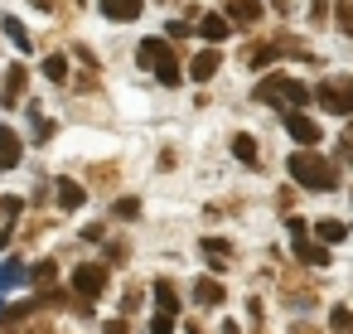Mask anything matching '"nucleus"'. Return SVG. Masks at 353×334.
<instances>
[{
	"mask_svg": "<svg viewBox=\"0 0 353 334\" xmlns=\"http://www.w3.org/2000/svg\"><path fill=\"white\" fill-rule=\"evenodd\" d=\"M314 92H319V102H324L329 112L353 117V78H329V83H319Z\"/></svg>",
	"mask_w": 353,
	"mask_h": 334,
	"instance_id": "5",
	"label": "nucleus"
},
{
	"mask_svg": "<svg viewBox=\"0 0 353 334\" xmlns=\"http://www.w3.org/2000/svg\"><path fill=\"white\" fill-rule=\"evenodd\" d=\"M141 68H155V78L165 83V88H179V59H174V49L165 44V39H141Z\"/></svg>",
	"mask_w": 353,
	"mask_h": 334,
	"instance_id": "2",
	"label": "nucleus"
},
{
	"mask_svg": "<svg viewBox=\"0 0 353 334\" xmlns=\"http://www.w3.org/2000/svg\"><path fill=\"white\" fill-rule=\"evenodd\" d=\"M25 83H30V73H25V63H15V68L6 73V92H0V97H6V102L15 107V102L25 97Z\"/></svg>",
	"mask_w": 353,
	"mask_h": 334,
	"instance_id": "13",
	"label": "nucleus"
},
{
	"mask_svg": "<svg viewBox=\"0 0 353 334\" xmlns=\"http://www.w3.org/2000/svg\"><path fill=\"white\" fill-rule=\"evenodd\" d=\"M30 6H39V10H49V6H54V0H30Z\"/></svg>",
	"mask_w": 353,
	"mask_h": 334,
	"instance_id": "36",
	"label": "nucleus"
},
{
	"mask_svg": "<svg viewBox=\"0 0 353 334\" xmlns=\"http://www.w3.org/2000/svg\"><path fill=\"white\" fill-rule=\"evenodd\" d=\"M189 334H199V324H189Z\"/></svg>",
	"mask_w": 353,
	"mask_h": 334,
	"instance_id": "38",
	"label": "nucleus"
},
{
	"mask_svg": "<svg viewBox=\"0 0 353 334\" xmlns=\"http://www.w3.org/2000/svg\"><path fill=\"white\" fill-rule=\"evenodd\" d=\"M20 150H25L20 136H15L10 126H0V175H10V170L20 165Z\"/></svg>",
	"mask_w": 353,
	"mask_h": 334,
	"instance_id": "8",
	"label": "nucleus"
},
{
	"mask_svg": "<svg viewBox=\"0 0 353 334\" xmlns=\"http://www.w3.org/2000/svg\"><path fill=\"white\" fill-rule=\"evenodd\" d=\"M112 213L131 223V218H141V199H117V204H112Z\"/></svg>",
	"mask_w": 353,
	"mask_h": 334,
	"instance_id": "26",
	"label": "nucleus"
},
{
	"mask_svg": "<svg viewBox=\"0 0 353 334\" xmlns=\"http://www.w3.org/2000/svg\"><path fill=\"white\" fill-rule=\"evenodd\" d=\"M199 247H203V262H208L213 271H228V262H232V252H228V242H223V237H203Z\"/></svg>",
	"mask_w": 353,
	"mask_h": 334,
	"instance_id": "12",
	"label": "nucleus"
},
{
	"mask_svg": "<svg viewBox=\"0 0 353 334\" xmlns=\"http://www.w3.org/2000/svg\"><path fill=\"white\" fill-rule=\"evenodd\" d=\"M49 136H54V121H39V126H34V141H39V146H44V141H49Z\"/></svg>",
	"mask_w": 353,
	"mask_h": 334,
	"instance_id": "32",
	"label": "nucleus"
},
{
	"mask_svg": "<svg viewBox=\"0 0 353 334\" xmlns=\"http://www.w3.org/2000/svg\"><path fill=\"white\" fill-rule=\"evenodd\" d=\"M107 262L121 266V262H126V242H107Z\"/></svg>",
	"mask_w": 353,
	"mask_h": 334,
	"instance_id": "28",
	"label": "nucleus"
},
{
	"mask_svg": "<svg viewBox=\"0 0 353 334\" xmlns=\"http://www.w3.org/2000/svg\"><path fill=\"white\" fill-rule=\"evenodd\" d=\"M232 155H237L242 165H256V141H252V136H237V141H232Z\"/></svg>",
	"mask_w": 353,
	"mask_h": 334,
	"instance_id": "23",
	"label": "nucleus"
},
{
	"mask_svg": "<svg viewBox=\"0 0 353 334\" xmlns=\"http://www.w3.org/2000/svg\"><path fill=\"white\" fill-rule=\"evenodd\" d=\"M54 281H59V262H39V266H34V286H44V291H49Z\"/></svg>",
	"mask_w": 353,
	"mask_h": 334,
	"instance_id": "25",
	"label": "nucleus"
},
{
	"mask_svg": "<svg viewBox=\"0 0 353 334\" xmlns=\"http://www.w3.org/2000/svg\"><path fill=\"white\" fill-rule=\"evenodd\" d=\"M218 63H223V54H218V49H203V54H194L189 78H194V83H208V78L218 73Z\"/></svg>",
	"mask_w": 353,
	"mask_h": 334,
	"instance_id": "11",
	"label": "nucleus"
},
{
	"mask_svg": "<svg viewBox=\"0 0 353 334\" xmlns=\"http://www.w3.org/2000/svg\"><path fill=\"white\" fill-rule=\"evenodd\" d=\"M0 30H6V35L20 44V54H34V44H30V35H25V25H20V20H10V15H6V20H0Z\"/></svg>",
	"mask_w": 353,
	"mask_h": 334,
	"instance_id": "19",
	"label": "nucleus"
},
{
	"mask_svg": "<svg viewBox=\"0 0 353 334\" xmlns=\"http://www.w3.org/2000/svg\"><path fill=\"white\" fill-rule=\"evenodd\" d=\"M150 291H155V305H160V315H174V310H179V295H174V286H170V281H155Z\"/></svg>",
	"mask_w": 353,
	"mask_h": 334,
	"instance_id": "18",
	"label": "nucleus"
},
{
	"mask_svg": "<svg viewBox=\"0 0 353 334\" xmlns=\"http://www.w3.org/2000/svg\"><path fill=\"white\" fill-rule=\"evenodd\" d=\"M150 334H174V315H155L150 320Z\"/></svg>",
	"mask_w": 353,
	"mask_h": 334,
	"instance_id": "27",
	"label": "nucleus"
},
{
	"mask_svg": "<svg viewBox=\"0 0 353 334\" xmlns=\"http://www.w3.org/2000/svg\"><path fill=\"white\" fill-rule=\"evenodd\" d=\"M281 49H290V44H252L247 63H252V68H271V63L281 59Z\"/></svg>",
	"mask_w": 353,
	"mask_h": 334,
	"instance_id": "15",
	"label": "nucleus"
},
{
	"mask_svg": "<svg viewBox=\"0 0 353 334\" xmlns=\"http://www.w3.org/2000/svg\"><path fill=\"white\" fill-rule=\"evenodd\" d=\"M97 184H117V165H97Z\"/></svg>",
	"mask_w": 353,
	"mask_h": 334,
	"instance_id": "30",
	"label": "nucleus"
},
{
	"mask_svg": "<svg viewBox=\"0 0 353 334\" xmlns=\"http://www.w3.org/2000/svg\"><path fill=\"white\" fill-rule=\"evenodd\" d=\"M339 165H353V141H339Z\"/></svg>",
	"mask_w": 353,
	"mask_h": 334,
	"instance_id": "33",
	"label": "nucleus"
},
{
	"mask_svg": "<svg viewBox=\"0 0 353 334\" xmlns=\"http://www.w3.org/2000/svg\"><path fill=\"white\" fill-rule=\"evenodd\" d=\"M314 233H319V242H343V237H348V233H353V228H343V223H339V218H324V223H319V228H314Z\"/></svg>",
	"mask_w": 353,
	"mask_h": 334,
	"instance_id": "20",
	"label": "nucleus"
},
{
	"mask_svg": "<svg viewBox=\"0 0 353 334\" xmlns=\"http://www.w3.org/2000/svg\"><path fill=\"white\" fill-rule=\"evenodd\" d=\"M285 131H290V136H295V141H300L305 150H310V146L319 141V126H314V121H310L305 112H290V107H285Z\"/></svg>",
	"mask_w": 353,
	"mask_h": 334,
	"instance_id": "7",
	"label": "nucleus"
},
{
	"mask_svg": "<svg viewBox=\"0 0 353 334\" xmlns=\"http://www.w3.org/2000/svg\"><path fill=\"white\" fill-rule=\"evenodd\" d=\"M83 237H88V242H102V237H107V228H102V223H88V228H83Z\"/></svg>",
	"mask_w": 353,
	"mask_h": 334,
	"instance_id": "31",
	"label": "nucleus"
},
{
	"mask_svg": "<svg viewBox=\"0 0 353 334\" xmlns=\"http://www.w3.org/2000/svg\"><path fill=\"white\" fill-rule=\"evenodd\" d=\"M44 78H49V83H68V59H63V54L44 59Z\"/></svg>",
	"mask_w": 353,
	"mask_h": 334,
	"instance_id": "22",
	"label": "nucleus"
},
{
	"mask_svg": "<svg viewBox=\"0 0 353 334\" xmlns=\"http://www.w3.org/2000/svg\"><path fill=\"white\" fill-rule=\"evenodd\" d=\"M223 334H237V324H232V320H228V324H223Z\"/></svg>",
	"mask_w": 353,
	"mask_h": 334,
	"instance_id": "37",
	"label": "nucleus"
},
{
	"mask_svg": "<svg viewBox=\"0 0 353 334\" xmlns=\"http://www.w3.org/2000/svg\"><path fill=\"white\" fill-rule=\"evenodd\" d=\"M329 329H334V334H353V310H348V305H334V310H329Z\"/></svg>",
	"mask_w": 353,
	"mask_h": 334,
	"instance_id": "21",
	"label": "nucleus"
},
{
	"mask_svg": "<svg viewBox=\"0 0 353 334\" xmlns=\"http://www.w3.org/2000/svg\"><path fill=\"white\" fill-rule=\"evenodd\" d=\"M102 334H131V329H126V320H112V324H107Z\"/></svg>",
	"mask_w": 353,
	"mask_h": 334,
	"instance_id": "34",
	"label": "nucleus"
},
{
	"mask_svg": "<svg viewBox=\"0 0 353 334\" xmlns=\"http://www.w3.org/2000/svg\"><path fill=\"white\" fill-rule=\"evenodd\" d=\"M107 262H88V266H73V291H78V300H97L102 291H107Z\"/></svg>",
	"mask_w": 353,
	"mask_h": 334,
	"instance_id": "4",
	"label": "nucleus"
},
{
	"mask_svg": "<svg viewBox=\"0 0 353 334\" xmlns=\"http://www.w3.org/2000/svg\"><path fill=\"white\" fill-rule=\"evenodd\" d=\"M54 189H59V208H83V199H88V189L73 184V179H59Z\"/></svg>",
	"mask_w": 353,
	"mask_h": 334,
	"instance_id": "16",
	"label": "nucleus"
},
{
	"mask_svg": "<svg viewBox=\"0 0 353 334\" xmlns=\"http://www.w3.org/2000/svg\"><path fill=\"white\" fill-rule=\"evenodd\" d=\"M199 35H203L208 44H218V39H228V20H223V15H203V20H199Z\"/></svg>",
	"mask_w": 353,
	"mask_h": 334,
	"instance_id": "17",
	"label": "nucleus"
},
{
	"mask_svg": "<svg viewBox=\"0 0 353 334\" xmlns=\"http://www.w3.org/2000/svg\"><path fill=\"white\" fill-rule=\"evenodd\" d=\"M228 15H232V20H242V25H252V20H261V15H266V6H261V0H228Z\"/></svg>",
	"mask_w": 353,
	"mask_h": 334,
	"instance_id": "14",
	"label": "nucleus"
},
{
	"mask_svg": "<svg viewBox=\"0 0 353 334\" xmlns=\"http://www.w3.org/2000/svg\"><path fill=\"white\" fill-rule=\"evenodd\" d=\"M194 300H199L203 310H213V305H223V300H228V291L218 286V276H199V281H194Z\"/></svg>",
	"mask_w": 353,
	"mask_h": 334,
	"instance_id": "9",
	"label": "nucleus"
},
{
	"mask_svg": "<svg viewBox=\"0 0 353 334\" xmlns=\"http://www.w3.org/2000/svg\"><path fill=\"white\" fill-rule=\"evenodd\" d=\"M285 170H290V179H295L300 189H314V194H329V189H339V175H334V165H329L324 155H314V150H295V155L285 160Z\"/></svg>",
	"mask_w": 353,
	"mask_h": 334,
	"instance_id": "1",
	"label": "nucleus"
},
{
	"mask_svg": "<svg viewBox=\"0 0 353 334\" xmlns=\"http://www.w3.org/2000/svg\"><path fill=\"white\" fill-rule=\"evenodd\" d=\"M290 242H295V257H300V262H310V266H329V247L310 242V228H305L300 218H290Z\"/></svg>",
	"mask_w": 353,
	"mask_h": 334,
	"instance_id": "6",
	"label": "nucleus"
},
{
	"mask_svg": "<svg viewBox=\"0 0 353 334\" xmlns=\"http://www.w3.org/2000/svg\"><path fill=\"white\" fill-rule=\"evenodd\" d=\"M256 102H290V112H300L310 102V88L295 78H261L256 83Z\"/></svg>",
	"mask_w": 353,
	"mask_h": 334,
	"instance_id": "3",
	"label": "nucleus"
},
{
	"mask_svg": "<svg viewBox=\"0 0 353 334\" xmlns=\"http://www.w3.org/2000/svg\"><path fill=\"white\" fill-rule=\"evenodd\" d=\"M334 25L343 35H353V0H339V6H334Z\"/></svg>",
	"mask_w": 353,
	"mask_h": 334,
	"instance_id": "24",
	"label": "nucleus"
},
{
	"mask_svg": "<svg viewBox=\"0 0 353 334\" xmlns=\"http://www.w3.org/2000/svg\"><path fill=\"white\" fill-rule=\"evenodd\" d=\"M102 10H107V20H117V25H131V20L145 10V0H102Z\"/></svg>",
	"mask_w": 353,
	"mask_h": 334,
	"instance_id": "10",
	"label": "nucleus"
},
{
	"mask_svg": "<svg viewBox=\"0 0 353 334\" xmlns=\"http://www.w3.org/2000/svg\"><path fill=\"white\" fill-rule=\"evenodd\" d=\"M0 329H6V334H25V329H20V324H0Z\"/></svg>",
	"mask_w": 353,
	"mask_h": 334,
	"instance_id": "35",
	"label": "nucleus"
},
{
	"mask_svg": "<svg viewBox=\"0 0 353 334\" xmlns=\"http://www.w3.org/2000/svg\"><path fill=\"white\" fill-rule=\"evenodd\" d=\"M20 208H25L20 199H0V213H6V218H20Z\"/></svg>",
	"mask_w": 353,
	"mask_h": 334,
	"instance_id": "29",
	"label": "nucleus"
}]
</instances>
